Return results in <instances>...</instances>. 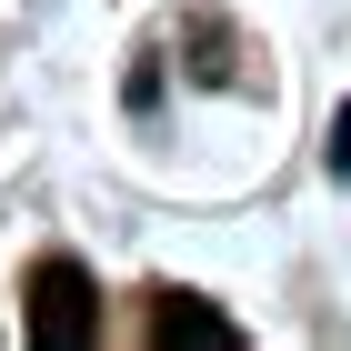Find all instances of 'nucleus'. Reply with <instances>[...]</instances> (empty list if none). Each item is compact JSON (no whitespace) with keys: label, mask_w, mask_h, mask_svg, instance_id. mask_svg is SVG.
Wrapping results in <instances>:
<instances>
[{"label":"nucleus","mask_w":351,"mask_h":351,"mask_svg":"<svg viewBox=\"0 0 351 351\" xmlns=\"http://www.w3.org/2000/svg\"><path fill=\"white\" fill-rule=\"evenodd\" d=\"M151 341H201V351H231L241 331L221 322L211 301H191V291H161V311H151Z\"/></svg>","instance_id":"2"},{"label":"nucleus","mask_w":351,"mask_h":351,"mask_svg":"<svg viewBox=\"0 0 351 351\" xmlns=\"http://www.w3.org/2000/svg\"><path fill=\"white\" fill-rule=\"evenodd\" d=\"M30 341H40V351L101 341V291H90L81 261H40V271H30Z\"/></svg>","instance_id":"1"},{"label":"nucleus","mask_w":351,"mask_h":351,"mask_svg":"<svg viewBox=\"0 0 351 351\" xmlns=\"http://www.w3.org/2000/svg\"><path fill=\"white\" fill-rule=\"evenodd\" d=\"M331 171H351V110L331 121Z\"/></svg>","instance_id":"3"}]
</instances>
